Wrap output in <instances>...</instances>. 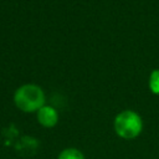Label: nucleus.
<instances>
[{"instance_id": "1", "label": "nucleus", "mask_w": 159, "mask_h": 159, "mask_svg": "<svg viewBox=\"0 0 159 159\" xmlns=\"http://www.w3.org/2000/svg\"><path fill=\"white\" fill-rule=\"evenodd\" d=\"M14 102L22 112H35L45 106V93L36 84H24L14 94Z\"/></svg>"}, {"instance_id": "2", "label": "nucleus", "mask_w": 159, "mask_h": 159, "mask_svg": "<svg viewBox=\"0 0 159 159\" xmlns=\"http://www.w3.org/2000/svg\"><path fill=\"white\" fill-rule=\"evenodd\" d=\"M143 129V120L137 112L123 111L114 118V130L124 139H133L140 134Z\"/></svg>"}, {"instance_id": "3", "label": "nucleus", "mask_w": 159, "mask_h": 159, "mask_svg": "<svg viewBox=\"0 0 159 159\" xmlns=\"http://www.w3.org/2000/svg\"><path fill=\"white\" fill-rule=\"evenodd\" d=\"M37 120L45 128H52L57 124L58 113L51 106H43L37 111Z\"/></svg>"}, {"instance_id": "4", "label": "nucleus", "mask_w": 159, "mask_h": 159, "mask_svg": "<svg viewBox=\"0 0 159 159\" xmlns=\"http://www.w3.org/2000/svg\"><path fill=\"white\" fill-rule=\"evenodd\" d=\"M57 159H84V155L81 150L76 148H67L58 154Z\"/></svg>"}, {"instance_id": "5", "label": "nucleus", "mask_w": 159, "mask_h": 159, "mask_svg": "<svg viewBox=\"0 0 159 159\" xmlns=\"http://www.w3.org/2000/svg\"><path fill=\"white\" fill-rule=\"evenodd\" d=\"M149 88L154 94H159V70H154L149 77Z\"/></svg>"}]
</instances>
